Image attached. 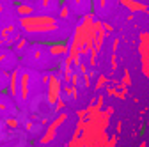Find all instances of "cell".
I'll use <instances>...</instances> for the list:
<instances>
[{"instance_id":"cell-1","label":"cell","mask_w":149,"mask_h":147,"mask_svg":"<svg viewBox=\"0 0 149 147\" xmlns=\"http://www.w3.org/2000/svg\"><path fill=\"white\" fill-rule=\"evenodd\" d=\"M20 27L27 34H46L59 28V23L53 16L48 14H32L20 20Z\"/></svg>"},{"instance_id":"cell-2","label":"cell","mask_w":149,"mask_h":147,"mask_svg":"<svg viewBox=\"0 0 149 147\" xmlns=\"http://www.w3.org/2000/svg\"><path fill=\"white\" fill-rule=\"evenodd\" d=\"M48 90H46V101L53 106L55 103H57L61 98H62V78L59 75H55V73H52V75H48Z\"/></svg>"},{"instance_id":"cell-3","label":"cell","mask_w":149,"mask_h":147,"mask_svg":"<svg viewBox=\"0 0 149 147\" xmlns=\"http://www.w3.org/2000/svg\"><path fill=\"white\" fill-rule=\"evenodd\" d=\"M139 57L142 75L149 78V32H140L139 35Z\"/></svg>"},{"instance_id":"cell-4","label":"cell","mask_w":149,"mask_h":147,"mask_svg":"<svg viewBox=\"0 0 149 147\" xmlns=\"http://www.w3.org/2000/svg\"><path fill=\"white\" fill-rule=\"evenodd\" d=\"M64 121H68V114H61L57 119H53V121H52V124L46 128V131H45V135L41 137V140H39V142H41L43 145L50 144V142L55 138V135H57V130L64 124Z\"/></svg>"},{"instance_id":"cell-5","label":"cell","mask_w":149,"mask_h":147,"mask_svg":"<svg viewBox=\"0 0 149 147\" xmlns=\"http://www.w3.org/2000/svg\"><path fill=\"white\" fill-rule=\"evenodd\" d=\"M30 94V73L20 71V87H18V96L22 101H27Z\"/></svg>"},{"instance_id":"cell-6","label":"cell","mask_w":149,"mask_h":147,"mask_svg":"<svg viewBox=\"0 0 149 147\" xmlns=\"http://www.w3.org/2000/svg\"><path fill=\"white\" fill-rule=\"evenodd\" d=\"M105 35H107V32H105V28L101 25V20H94V44H92V50L96 53L101 51V48H103Z\"/></svg>"},{"instance_id":"cell-7","label":"cell","mask_w":149,"mask_h":147,"mask_svg":"<svg viewBox=\"0 0 149 147\" xmlns=\"http://www.w3.org/2000/svg\"><path fill=\"white\" fill-rule=\"evenodd\" d=\"M119 4L124 9H128L130 12H146V14H149V6L140 2V0H119Z\"/></svg>"},{"instance_id":"cell-8","label":"cell","mask_w":149,"mask_h":147,"mask_svg":"<svg viewBox=\"0 0 149 147\" xmlns=\"http://www.w3.org/2000/svg\"><path fill=\"white\" fill-rule=\"evenodd\" d=\"M69 50V44L66 41H52L48 44V53L52 57H66Z\"/></svg>"},{"instance_id":"cell-9","label":"cell","mask_w":149,"mask_h":147,"mask_svg":"<svg viewBox=\"0 0 149 147\" xmlns=\"http://www.w3.org/2000/svg\"><path fill=\"white\" fill-rule=\"evenodd\" d=\"M20 71L22 69H14L9 76V83H7V90L11 98H18V87H20Z\"/></svg>"},{"instance_id":"cell-10","label":"cell","mask_w":149,"mask_h":147,"mask_svg":"<svg viewBox=\"0 0 149 147\" xmlns=\"http://www.w3.org/2000/svg\"><path fill=\"white\" fill-rule=\"evenodd\" d=\"M16 12H18V16H20V18H25V16H32V14H36V2L29 4L27 0H23V2H20V4L16 6Z\"/></svg>"},{"instance_id":"cell-11","label":"cell","mask_w":149,"mask_h":147,"mask_svg":"<svg viewBox=\"0 0 149 147\" xmlns=\"http://www.w3.org/2000/svg\"><path fill=\"white\" fill-rule=\"evenodd\" d=\"M62 94L66 96V99H74L77 98V87L71 83H66V87L62 89Z\"/></svg>"},{"instance_id":"cell-12","label":"cell","mask_w":149,"mask_h":147,"mask_svg":"<svg viewBox=\"0 0 149 147\" xmlns=\"http://www.w3.org/2000/svg\"><path fill=\"white\" fill-rule=\"evenodd\" d=\"M68 147H84L82 137H80V135H73V138L68 142Z\"/></svg>"},{"instance_id":"cell-13","label":"cell","mask_w":149,"mask_h":147,"mask_svg":"<svg viewBox=\"0 0 149 147\" xmlns=\"http://www.w3.org/2000/svg\"><path fill=\"white\" fill-rule=\"evenodd\" d=\"M108 83V78L105 76V75H98V78H96V83H94V90H100L101 87H105Z\"/></svg>"},{"instance_id":"cell-14","label":"cell","mask_w":149,"mask_h":147,"mask_svg":"<svg viewBox=\"0 0 149 147\" xmlns=\"http://www.w3.org/2000/svg\"><path fill=\"white\" fill-rule=\"evenodd\" d=\"M39 6H41V9L48 11V9H52L53 6H59V2H57V0H39Z\"/></svg>"},{"instance_id":"cell-15","label":"cell","mask_w":149,"mask_h":147,"mask_svg":"<svg viewBox=\"0 0 149 147\" xmlns=\"http://www.w3.org/2000/svg\"><path fill=\"white\" fill-rule=\"evenodd\" d=\"M124 87H130L132 85V75H130L128 69H123V82H121Z\"/></svg>"},{"instance_id":"cell-16","label":"cell","mask_w":149,"mask_h":147,"mask_svg":"<svg viewBox=\"0 0 149 147\" xmlns=\"http://www.w3.org/2000/svg\"><path fill=\"white\" fill-rule=\"evenodd\" d=\"M103 147H117V135H114V137H108Z\"/></svg>"},{"instance_id":"cell-17","label":"cell","mask_w":149,"mask_h":147,"mask_svg":"<svg viewBox=\"0 0 149 147\" xmlns=\"http://www.w3.org/2000/svg\"><path fill=\"white\" fill-rule=\"evenodd\" d=\"M91 76H92V73H84V75H82V83H84V87H89V85H91Z\"/></svg>"},{"instance_id":"cell-18","label":"cell","mask_w":149,"mask_h":147,"mask_svg":"<svg viewBox=\"0 0 149 147\" xmlns=\"http://www.w3.org/2000/svg\"><path fill=\"white\" fill-rule=\"evenodd\" d=\"M110 64H112V73L117 71V53H112V57H110Z\"/></svg>"},{"instance_id":"cell-19","label":"cell","mask_w":149,"mask_h":147,"mask_svg":"<svg viewBox=\"0 0 149 147\" xmlns=\"http://www.w3.org/2000/svg\"><path fill=\"white\" fill-rule=\"evenodd\" d=\"M6 124H7L9 128H13V130H16V128H18V121H16L14 117H9V119L6 121Z\"/></svg>"},{"instance_id":"cell-20","label":"cell","mask_w":149,"mask_h":147,"mask_svg":"<svg viewBox=\"0 0 149 147\" xmlns=\"http://www.w3.org/2000/svg\"><path fill=\"white\" fill-rule=\"evenodd\" d=\"M77 117H78V121H85V119H87V110H85V108L78 110V112H77Z\"/></svg>"},{"instance_id":"cell-21","label":"cell","mask_w":149,"mask_h":147,"mask_svg":"<svg viewBox=\"0 0 149 147\" xmlns=\"http://www.w3.org/2000/svg\"><path fill=\"white\" fill-rule=\"evenodd\" d=\"M25 44H27V41H25V39H18V44H16V48H14V50H16V51H18V50H22V48H25Z\"/></svg>"},{"instance_id":"cell-22","label":"cell","mask_w":149,"mask_h":147,"mask_svg":"<svg viewBox=\"0 0 149 147\" xmlns=\"http://www.w3.org/2000/svg\"><path fill=\"white\" fill-rule=\"evenodd\" d=\"M117 48H119V39L116 37L114 41H112V53H116V51H117Z\"/></svg>"},{"instance_id":"cell-23","label":"cell","mask_w":149,"mask_h":147,"mask_svg":"<svg viewBox=\"0 0 149 147\" xmlns=\"http://www.w3.org/2000/svg\"><path fill=\"white\" fill-rule=\"evenodd\" d=\"M103 105H105V98H103V96H98V99H96V106H98V108H103Z\"/></svg>"},{"instance_id":"cell-24","label":"cell","mask_w":149,"mask_h":147,"mask_svg":"<svg viewBox=\"0 0 149 147\" xmlns=\"http://www.w3.org/2000/svg\"><path fill=\"white\" fill-rule=\"evenodd\" d=\"M101 25H103L105 32H112V30H114V27H112V25H108V23H105V21H101Z\"/></svg>"},{"instance_id":"cell-25","label":"cell","mask_w":149,"mask_h":147,"mask_svg":"<svg viewBox=\"0 0 149 147\" xmlns=\"http://www.w3.org/2000/svg\"><path fill=\"white\" fill-rule=\"evenodd\" d=\"M96 2H98L100 9H105V7H107V4H108V0H96Z\"/></svg>"},{"instance_id":"cell-26","label":"cell","mask_w":149,"mask_h":147,"mask_svg":"<svg viewBox=\"0 0 149 147\" xmlns=\"http://www.w3.org/2000/svg\"><path fill=\"white\" fill-rule=\"evenodd\" d=\"M116 130H117V133H121V130H123V122H117V126H116Z\"/></svg>"},{"instance_id":"cell-27","label":"cell","mask_w":149,"mask_h":147,"mask_svg":"<svg viewBox=\"0 0 149 147\" xmlns=\"http://www.w3.org/2000/svg\"><path fill=\"white\" fill-rule=\"evenodd\" d=\"M137 147H147V144H146V142H142V144H139Z\"/></svg>"},{"instance_id":"cell-28","label":"cell","mask_w":149,"mask_h":147,"mask_svg":"<svg viewBox=\"0 0 149 147\" xmlns=\"http://www.w3.org/2000/svg\"><path fill=\"white\" fill-rule=\"evenodd\" d=\"M57 2H59V6H61V4H64V2H68V0H57Z\"/></svg>"},{"instance_id":"cell-29","label":"cell","mask_w":149,"mask_h":147,"mask_svg":"<svg viewBox=\"0 0 149 147\" xmlns=\"http://www.w3.org/2000/svg\"><path fill=\"white\" fill-rule=\"evenodd\" d=\"M34 2H36V4H39V0H34Z\"/></svg>"},{"instance_id":"cell-30","label":"cell","mask_w":149,"mask_h":147,"mask_svg":"<svg viewBox=\"0 0 149 147\" xmlns=\"http://www.w3.org/2000/svg\"><path fill=\"white\" fill-rule=\"evenodd\" d=\"M91 2H96V0H91Z\"/></svg>"}]
</instances>
